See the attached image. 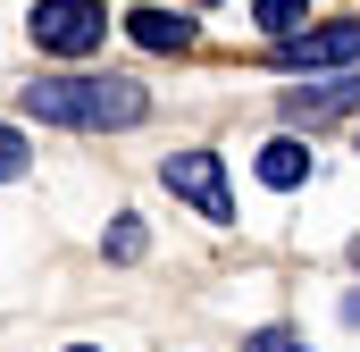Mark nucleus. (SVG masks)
Instances as JSON below:
<instances>
[{"instance_id":"nucleus-6","label":"nucleus","mask_w":360,"mask_h":352,"mask_svg":"<svg viewBox=\"0 0 360 352\" xmlns=\"http://www.w3.org/2000/svg\"><path fill=\"white\" fill-rule=\"evenodd\" d=\"M126 34H134L143 51H193V34H201V25L176 17V8H151V0H143V8H126Z\"/></svg>"},{"instance_id":"nucleus-12","label":"nucleus","mask_w":360,"mask_h":352,"mask_svg":"<svg viewBox=\"0 0 360 352\" xmlns=\"http://www.w3.org/2000/svg\"><path fill=\"white\" fill-rule=\"evenodd\" d=\"M344 319H352V327H360V294H352V302H344Z\"/></svg>"},{"instance_id":"nucleus-5","label":"nucleus","mask_w":360,"mask_h":352,"mask_svg":"<svg viewBox=\"0 0 360 352\" xmlns=\"http://www.w3.org/2000/svg\"><path fill=\"white\" fill-rule=\"evenodd\" d=\"M344 109H360V68L327 76V84H293L285 92V118H293V126H319V118H344Z\"/></svg>"},{"instance_id":"nucleus-2","label":"nucleus","mask_w":360,"mask_h":352,"mask_svg":"<svg viewBox=\"0 0 360 352\" xmlns=\"http://www.w3.org/2000/svg\"><path fill=\"white\" fill-rule=\"evenodd\" d=\"M25 34H34L42 51H59V59H84V51L109 42V8H101V0H34Z\"/></svg>"},{"instance_id":"nucleus-4","label":"nucleus","mask_w":360,"mask_h":352,"mask_svg":"<svg viewBox=\"0 0 360 352\" xmlns=\"http://www.w3.org/2000/svg\"><path fill=\"white\" fill-rule=\"evenodd\" d=\"M276 68H360V17L285 34V42H276Z\"/></svg>"},{"instance_id":"nucleus-13","label":"nucleus","mask_w":360,"mask_h":352,"mask_svg":"<svg viewBox=\"0 0 360 352\" xmlns=\"http://www.w3.org/2000/svg\"><path fill=\"white\" fill-rule=\"evenodd\" d=\"M68 352H92V344H68Z\"/></svg>"},{"instance_id":"nucleus-1","label":"nucleus","mask_w":360,"mask_h":352,"mask_svg":"<svg viewBox=\"0 0 360 352\" xmlns=\"http://www.w3.org/2000/svg\"><path fill=\"white\" fill-rule=\"evenodd\" d=\"M25 118H42V126H143L151 118V92L126 84V76H42V84H25Z\"/></svg>"},{"instance_id":"nucleus-10","label":"nucleus","mask_w":360,"mask_h":352,"mask_svg":"<svg viewBox=\"0 0 360 352\" xmlns=\"http://www.w3.org/2000/svg\"><path fill=\"white\" fill-rule=\"evenodd\" d=\"M243 352H310V344H302L293 327H252V336H243Z\"/></svg>"},{"instance_id":"nucleus-3","label":"nucleus","mask_w":360,"mask_h":352,"mask_svg":"<svg viewBox=\"0 0 360 352\" xmlns=\"http://www.w3.org/2000/svg\"><path fill=\"white\" fill-rule=\"evenodd\" d=\"M160 176H168V193H176V201H193L201 218H235V193H226L218 151H168V160H160Z\"/></svg>"},{"instance_id":"nucleus-8","label":"nucleus","mask_w":360,"mask_h":352,"mask_svg":"<svg viewBox=\"0 0 360 352\" xmlns=\"http://www.w3.org/2000/svg\"><path fill=\"white\" fill-rule=\"evenodd\" d=\"M252 25H260L269 42H285V34L310 25V0H252Z\"/></svg>"},{"instance_id":"nucleus-11","label":"nucleus","mask_w":360,"mask_h":352,"mask_svg":"<svg viewBox=\"0 0 360 352\" xmlns=\"http://www.w3.org/2000/svg\"><path fill=\"white\" fill-rule=\"evenodd\" d=\"M25 160H34V151H25V134H17V126H0V184H8V176H25Z\"/></svg>"},{"instance_id":"nucleus-7","label":"nucleus","mask_w":360,"mask_h":352,"mask_svg":"<svg viewBox=\"0 0 360 352\" xmlns=\"http://www.w3.org/2000/svg\"><path fill=\"white\" fill-rule=\"evenodd\" d=\"M252 176H260L269 193H293V184L310 176V143H302V134H276V143H260V160H252Z\"/></svg>"},{"instance_id":"nucleus-9","label":"nucleus","mask_w":360,"mask_h":352,"mask_svg":"<svg viewBox=\"0 0 360 352\" xmlns=\"http://www.w3.org/2000/svg\"><path fill=\"white\" fill-rule=\"evenodd\" d=\"M101 252H109V260H143V252H151V235H143V218H109V235H101Z\"/></svg>"}]
</instances>
